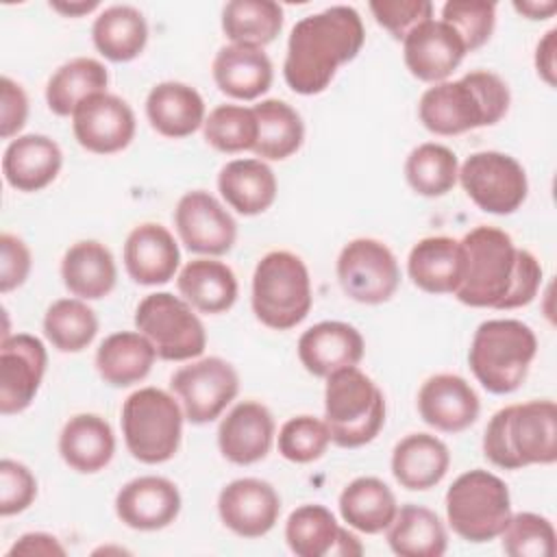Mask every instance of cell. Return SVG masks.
<instances>
[{
	"label": "cell",
	"instance_id": "6da1fadb",
	"mask_svg": "<svg viewBox=\"0 0 557 557\" xmlns=\"http://www.w3.org/2000/svg\"><path fill=\"white\" fill-rule=\"evenodd\" d=\"M463 276L455 298L476 309L527 307L540 285L542 265L533 252L518 248L509 233L476 226L461 239Z\"/></svg>",
	"mask_w": 557,
	"mask_h": 557
},
{
	"label": "cell",
	"instance_id": "7a4b0ae2",
	"mask_svg": "<svg viewBox=\"0 0 557 557\" xmlns=\"http://www.w3.org/2000/svg\"><path fill=\"white\" fill-rule=\"evenodd\" d=\"M366 41L357 9L329 7L294 24L283 63L285 83L300 96L322 94L339 65L352 61Z\"/></svg>",
	"mask_w": 557,
	"mask_h": 557
},
{
	"label": "cell",
	"instance_id": "3957f363",
	"mask_svg": "<svg viewBox=\"0 0 557 557\" xmlns=\"http://www.w3.org/2000/svg\"><path fill=\"white\" fill-rule=\"evenodd\" d=\"M509 102V87L498 74L472 70L457 81L429 87L418 102V117L426 131L450 137L494 126L507 115Z\"/></svg>",
	"mask_w": 557,
	"mask_h": 557
},
{
	"label": "cell",
	"instance_id": "277c9868",
	"mask_svg": "<svg viewBox=\"0 0 557 557\" xmlns=\"http://www.w3.org/2000/svg\"><path fill=\"white\" fill-rule=\"evenodd\" d=\"M483 453L503 470L555 463L557 405L553 400H529L498 409L485 426Z\"/></svg>",
	"mask_w": 557,
	"mask_h": 557
},
{
	"label": "cell",
	"instance_id": "5b68a950",
	"mask_svg": "<svg viewBox=\"0 0 557 557\" xmlns=\"http://www.w3.org/2000/svg\"><path fill=\"white\" fill-rule=\"evenodd\" d=\"M535 352L537 337L529 324L498 318L476 326L468 350V363L487 392L511 394L524 383Z\"/></svg>",
	"mask_w": 557,
	"mask_h": 557
},
{
	"label": "cell",
	"instance_id": "8992f818",
	"mask_svg": "<svg viewBox=\"0 0 557 557\" xmlns=\"http://www.w3.org/2000/svg\"><path fill=\"white\" fill-rule=\"evenodd\" d=\"M324 422L331 442L342 448L370 444L385 424V396L357 366L326 376Z\"/></svg>",
	"mask_w": 557,
	"mask_h": 557
},
{
	"label": "cell",
	"instance_id": "52a82bcc",
	"mask_svg": "<svg viewBox=\"0 0 557 557\" xmlns=\"http://www.w3.org/2000/svg\"><path fill=\"white\" fill-rule=\"evenodd\" d=\"M252 311L274 331L300 324L313 305L311 278L305 261L289 250L263 255L252 274Z\"/></svg>",
	"mask_w": 557,
	"mask_h": 557
},
{
	"label": "cell",
	"instance_id": "ba28073f",
	"mask_svg": "<svg viewBox=\"0 0 557 557\" xmlns=\"http://www.w3.org/2000/svg\"><path fill=\"white\" fill-rule=\"evenodd\" d=\"M183 407L159 387H141L122 405V435L128 453L148 466L170 461L183 437Z\"/></svg>",
	"mask_w": 557,
	"mask_h": 557
},
{
	"label": "cell",
	"instance_id": "9c48e42d",
	"mask_svg": "<svg viewBox=\"0 0 557 557\" xmlns=\"http://www.w3.org/2000/svg\"><path fill=\"white\" fill-rule=\"evenodd\" d=\"M511 518V498L505 481L474 468L459 474L446 492V520L466 542L496 540Z\"/></svg>",
	"mask_w": 557,
	"mask_h": 557
},
{
	"label": "cell",
	"instance_id": "30bf717a",
	"mask_svg": "<svg viewBox=\"0 0 557 557\" xmlns=\"http://www.w3.org/2000/svg\"><path fill=\"white\" fill-rule=\"evenodd\" d=\"M135 326L165 361L196 359L207 348V331L194 307L170 292L148 294L135 309Z\"/></svg>",
	"mask_w": 557,
	"mask_h": 557
},
{
	"label": "cell",
	"instance_id": "8fae6325",
	"mask_svg": "<svg viewBox=\"0 0 557 557\" xmlns=\"http://www.w3.org/2000/svg\"><path fill=\"white\" fill-rule=\"evenodd\" d=\"M457 181L481 211L494 215L518 211L529 194L524 168L498 150L472 152L461 163Z\"/></svg>",
	"mask_w": 557,
	"mask_h": 557
},
{
	"label": "cell",
	"instance_id": "7c38bea8",
	"mask_svg": "<svg viewBox=\"0 0 557 557\" xmlns=\"http://www.w3.org/2000/svg\"><path fill=\"white\" fill-rule=\"evenodd\" d=\"M337 281L344 294L361 305L387 302L400 283L394 252L379 239L357 237L337 257Z\"/></svg>",
	"mask_w": 557,
	"mask_h": 557
},
{
	"label": "cell",
	"instance_id": "4fadbf2b",
	"mask_svg": "<svg viewBox=\"0 0 557 557\" xmlns=\"http://www.w3.org/2000/svg\"><path fill=\"white\" fill-rule=\"evenodd\" d=\"M185 418L191 424H207L222 416L239 392L237 370L220 359L205 357L178 368L170 379Z\"/></svg>",
	"mask_w": 557,
	"mask_h": 557
},
{
	"label": "cell",
	"instance_id": "5bb4252c",
	"mask_svg": "<svg viewBox=\"0 0 557 557\" xmlns=\"http://www.w3.org/2000/svg\"><path fill=\"white\" fill-rule=\"evenodd\" d=\"M174 226L185 248L198 255H226L237 239V222L205 189L181 196L174 209Z\"/></svg>",
	"mask_w": 557,
	"mask_h": 557
},
{
	"label": "cell",
	"instance_id": "9a60e30c",
	"mask_svg": "<svg viewBox=\"0 0 557 557\" xmlns=\"http://www.w3.org/2000/svg\"><path fill=\"white\" fill-rule=\"evenodd\" d=\"M48 352L39 337L15 333L0 344V413L11 416L30 407L46 374Z\"/></svg>",
	"mask_w": 557,
	"mask_h": 557
},
{
	"label": "cell",
	"instance_id": "2e32d148",
	"mask_svg": "<svg viewBox=\"0 0 557 557\" xmlns=\"http://www.w3.org/2000/svg\"><path fill=\"white\" fill-rule=\"evenodd\" d=\"M135 113L126 100L115 94H94L72 115L76 141L94 154H113L124 150L135 137Z\"/></svg>",
	"mask_w": 557,
	"mask_h": 557
},
{
	"label": "cell",
	"instance_id": "e0dca14e",
	"mask_svg": "<svg viewBox=\"0 0 557 557\" xmlns=\"http://www.w3.org/2000/svg\"><path fill=\"white\" fill-rule=\"evenodd\" d=\"M218 513L235 535L255 540L274 529L281 516L278 492L261 479H235L218 496Z\"/></svg>",
	"mask_w": 557,
	"mask_h": 557
},
{
	"label": "cell",
	"instance_id": "ac0fdd59",
	"mask_svg": "<svg viewBox=\"0 0 557 557\" xmlns=\"http://www.w3.org/2000/svg\"><path fill=\"white\" fill-rule=\"evenodd\" d=\"M466 46L442 20H426L403 39V59L411 76L444 83L463 61Z\"/></svg>",
	"mask_w": 557,
	"mask_h": 557
},
{
	"label": "cell",
	"instance_id": "d6986e66",
	"mask_svg": "<svg viewBox=\"0 0 557 557\" xmlns=\"http://www.w3.org/2000/svg\"><path fill=\"white\" fill-rule=\"evenodd\" d=\"M115 513L128 529L159 531L178 518L181 492L165 476H137L120 487Z\"/></svg>",
	"mask_w": 557,
	"mask_h": 557
},
{
	"label": "cell",
	"instance_id": "ffe728a7",
	"mask_svg": "<svg viewBox=\"0 0 557 557\" xmlns=\"http://www.w3.org/2000/svg\"><path fill=\"white\" fill-rule=\"evenodd\" d=\"M285 540L298 557H350L363 553L359 540L339 527L324 505H300L294 509L285 522Z\"/></svg>",
	"mask_w": 557,
	"mask_h": 557
},
{
	"label": "cell",
	"instance_id": "44dd1931",
	"mask_svg": "<svg viewBox=\"0 0 557 557\" xmlns=\"http://www.w3.org/2000/svg\"><path fill=\"white\" fill-rule=\"evenodd\" d=\"M418 411L429 426L442 433H459L476 422L481 403L463 376L442 372L422 383Z\"/></svg>",
	"mask_w": 557,
	"mask_h": 557
},
{
	"label": "cell",
	"instance_id": "7402d4cb",
	"mask_svg": "<svg viewBox=\"0 0 557 557\" xmlns=\"http://www.w3.org/2000/svg\"><path fill=\"white\" fill-rule=\"evenodd\" d=\"M274 429V418L265 405L242 400L222 418L218 426V448L231 463H257L270 453Z\"/></svg>",
	"mask_w": 557,
	"mask_h": 557
},
{
	"label": "cell",
	"instance_id": "603a6c76",
	"mask_svg": "<svg viewBox=\"0 0 557 557\" xmlns=\"http://www.w3.org/2000/svg\"><path fill=\"white\" fill-rule=\"evenodd\" d=\"M361 333L339 320H324L309 326L298 339V359L313 376H329L342 368L357 366L363 359Z\"/></svg>",
	"mask_w": 557,
	"mask_h": 557
},
{
	"label": "cell",
	"instance_id": "cb8c5ba5",
	"mask_svg": "<svg viewBox=\"0 0 557 557\" xmlns=\"http://www.w3.org/2000/svg\"><path fill=\"white\" fill-rule=\"evenodd\" d=\"M181 265V250L174 235L157 224L135 226L124 242V268L139 285H163L174 278Z\"/></svg>",
	"mask_w": 557,
	"mask_h": 557
},
{
	"label": "cell",
	"instance_id": "d4e9b609",
	"mask_svg": "<svg viewBox=\"0 0 557 557\" xmlns=\"http://www.w3.org/2000/svg\"><path fill=\"white\" fill-rule=\"evenodd\" d=\"M63 165V152L48 135H17L2 154V174L17 191H39L48 187Z\"/></svg>",
	"mask_w": 557,
	"mask_h": 557
},
{
	"label": "cell",
	"instance_id": "484cf974",
	"mask_svg": "<svg viewBox=\"0 0 557 557\" xmlns=\"http://www.w3.org/2000/svg\"><path fill=\"white\" fill-rule=\"evenodd\" d=\"M211 72L218 89L237 100H255L263 96L274 78L272 61L263 48L242 44L220 48Z\"/></svg>",
	"mask_w": 557,
	"mask_h": 557
},
{
	"label": "cell",
	"instance_id": "4316f807",
	"mask_svg": "<svg viewBox=\"0 0 557 557\" xmlns=\"http://www.w3.org/2000/svg\"><path fill=\"white\" fill-rule=\"evenodd\" d=\"M146 115L159 135L183 139L205 124V100L191 85L163 81L148 91Z\"/></svg>",
	"mask_w": 557,
	"mask_h": 557
},
{
	"label": "cell",
	"instance_id": "83f0119b",
	"mask_svg": "<svg viewBox=\"0 0 557 557\" xmlns=\"http://www.w3.org/2000/svg\"><path fill=\"white\" fill-rule=\"evenodd\" d=\"M407 272L426 294H455L463 276L461 242L446 235L420 239L409 252Z\"/></svg>",
	"mask_w": 557,
	"mask_h": 557
},
{
	"label": "cell",
	"instance_id": "f1b7e54d",
	"mask_svg": "<svg viewBox=\"0 0 557 557\" xmlns=\"http://www.w3.org/2000/svg\"><path fill=\"white\" fill-rule=\"evenodd\" d=\"M61 278L72 296L81 300H100L115 287V259L111 250L96 239L76 242L63 255Z\"/></svg>",
	"mask_w": 557,
	"mask_h": 557
},
{
	"label": "cell",
	"instance_id": "f546056e",
	"mask_svg": "<svg viewBox=\"0 0 557 557\" xmlns=\"http://www.w3.org/2000/svg\"><path fill=\"white\" fill-rule=\"evenodd\" d=\"M448 446L431 433H409L392 450V474L400 487L422 492L435 487L448 472Z\"/></svg>",
	"mask_w": 557,
	"mask_h": 557
},
{
	"label": "cell",
	"instance_id": "4dcf8cb0",
	"mask_svg": "<svg viewBox=\"0 0 557 557\" xmlns=\"http://www.w3.org/2000/svg\"><path fill=\"white\" fill-rule=\"evenodd\" d=\"M61 459L81 474H94L109 466L115 453L111 424L96 413L72 416L59 435Z\"/></svg>",
	"mask_w": 557,
	"mask_h": 557
},
{
	"label": "cell",
	"instance_id": "1f68e13d",
	"mask_svg": "<svg viewBox=\"0 0 557 557\" xmlns=\"http://www.w3.org/2000/svg\"><path fill=\"white\" fill-rule=\"evenodd\" d=\"M220 196L242 215H259L276 200V176L261 159H233L218 174Z\"/></svg>",
	"mask_w": 557,
	"mask_h": 557
},
{
	"label": "cell",
	"instance_id": "d6a6232c",
	"mask_svg": "<svg viewBox=\"0 0 557 557\" xmlns=\"http://www.w3.org/2000/svg\"><path fill=\"white\" fill-rule=\"evenodd\" d=\"M154 359L157 350L146 335L139 331H120L104 337L98 346L96 370L104 383L128 387L150 374Z\"/></svg>",
	"mask_w": 557,
	"mask_h": 557
},
{
	"label": "cell",
	"instance_id": "836d02e7",
	"mask_svg": "<svg viewBox=\"0 0 557 557\" xmlns=\"http://www.w3.org/2000/svg\"><path fill=\"white\" fill-rule=\"evenodd\" d=\"M178 294L202 313H224L237 300L235 272L215 259H194L183 265L176 278Z\"/></svg>",
	"mask_w": 557,
	"mask_h": 557
},
{
	"label": "cell",
	"instance_id": "e575fe53",
	"mask_svg": "<svg viewBox=\"0 0 557 557\" xmlns=\"http://www.w3.org/2000/svg\"><path fill=\"white\" fill-rule=\"evenodd\" d=\"M387 544L400 557H442L448 546L440 516L422 505H403L389 522Z\"/></svg>",
	"mask_w": 557,
	"mask_h": 557
},
{
	"label": "cell",
	"instance_id": "d590c367",
	"mask_svg": "<svg viewBox=\"0 0 557 557\" xmlns=\"http://www.w3.org/2000/svg\"><path fill=\"white\" fill-rule=\"evenodd\" d=\"M91 39L104 59L126 63L144 52L148 24L139 9L131 4H113L94 20Z\"/></svg>",
	"mask_w": 557,
	"mask_h": 557
},
{
	"label": "cell",
	"instance_id": "8d00e7d4",
	"mask_svg": "<svg viewBox=\"0 0 557 557\" xmlns=\"http://www.w3.org/2000/svg\"><path fill=\"white\" fill-rule=\"evenodd\" d=\"M396 509L398 503L394 492L376 476H359L339 494V513L344 522L368 535L385 531L394 520Z\"/></svg>",
	"mask_w": 557,
	"mask_h": 557
},
{
	"label": "cell",
	"instance_id": "74e56055",
	"mask_svg": "<svg viewBox=\"0 0 557 557\" xmlns=\"http://www.w3.org/2000/svg\"><path fill=\"white\" fill-rule=\"evenodd\" d=\"M109 72L91 57H76L63 63L46 85V102L54 115H74V111L94 94L107 91Z\"/></svg>",
	"mask_w": 557,
	"mask_h": 557
},
{
	"label": "cell",
	"instance_id": "f35d334b",
	"mask_svg": "<svg viewBox=\"0 0 557 557\" xmlns=\"http://www.w3.org/2000/svg\"><path fill=\"white\" fill-rule=\"evenodd\" d=\"M257 117V144L252 152L268 161H283L298 152L305 139V124L300 113L278 98L261 100L252 107Z\"/></svg>",
	"mask_w": 557,
	"mask_h": 557
},
{
	"label": "cell",
	"instance_id": "ab89813d",
	"mask_svg": "<svg viewBox=\"0 0 557 557\" xmlns=\"http://www.w3.org/2000/svg\"><path fill=\"white\" fill-rule=\"evenodd\" d=\"M283 28V9L274 0H231L222 9V30L231 44L263 48Z\"/></svg>",
	"mask_w": 557,
	"mask_h": 557
},
{
	"label": "cell",
	"instance_id": "60d3db41",
	"mask_svg": "<svg viewBox=\"0 0 557 557\" xmlns=\"http://www.w3.org/2000/svg\"><path fill=\"white\" fill-rule=\"evenodd\" d=\"M405 178L416 194L440 198L448 194L459 178L457 154L448 146L435 141L420 144L405 161Z\"/></svg>",
	"mask_w": 557,
	"mask_h": 557
},
{
	"label": "cell",
	"instance_id": "b9f144b4",
	"mask_svg": "<svg viewBox=\"0 0 557 557\" xmlns=\"http://www.w3.org/2000/svg\"><path fill=\"white\" fill-rule=\"evenodd\" d=\"M98 333L94 309L81 298H59L44 315V335L61 352L85 350Z\"/></svg>",
	"mask_w": 557,
	"mask_h": 557
},
{
	"label": "cell",
	"instance_id": "7bdbcfd3",
	"mask_svg": "<svg viewBox=\"0 0 557 557\" xmlns=\"http://www.w3.org/2000/svg\"><path fill=\"white\" fill-rule=\"evenodd\" d=\"M205 139L220 152H244L257 144V117L255 111L242 104L215 107L202 124Z\"/></svg>",
	"mask_w": 557,
	"mask_h": 557
},
{
	"label": "cell",
	"instance_id": "ee69618b",
	"mask_svg": "<svg viewBox=\"0 0 557 557\" xmlns=\"http://www.w3.org/2000/svg\"><path fill=\"white\" fill-rule=\"evenodd\" d=\"M498 537L503 540V550L511 557H553L555 553L553 522L533 511L511 513Z\"/></svg>",
	"mask_w": 557,
	"mask_h": 557
},
{
	"label": "cell",
	"instance_id": "f6af8a7d",
	"mask_svg": "<svg viewBox=\"0 0 557 557\" xmlns=\"http://www.w3.org/2000/svg\"><path fill=\"white\" fill-rule=\"evenodd\" d=\"M442 22L457 33L466 52H472L492 37L496 4L485 0H450L442 7Z\"/></svg>",
	"mask_w": 557,
	"mask_h": 557
},
{
	"label": "cell",
	"instance_id": "bcb514c9",
	"mask_svg": "<svg viewBox=\"0 0 557 557\" xmlns=\"http://www.w3.org/2000/svg\"><path fill=\"white\" fill-rule=\"evenodd\" d=\"M331 444L324 420L313 416L289 418L278 431V453L294 463H311L320 459Z\"/></svg>",
	"mask_w": 557,
	"mask_h": 557
},
{
	"label": "cell",
	"instance_id": "7dc6e473",
	"mask_svg": "<svg viewBox=\"0 0 557 557\" xmlns=\"http://www.w3.org/2000/svg\"><path fill=\"white\" fill-rule=\"evenodd\" d=\"M370 11L379 26H383L394 39H405L416 26L433 20V4L429 0H381L370 2Z\"/></svg>",
	"mask_w": 557,
	"mask_h": 557
},
{
	"label": "cell",
	"instance_id": "c3c4849f",
	"mask_svg": "<svg viewBox=\"0 0 557 557\" xmlns=\"http://www.w3.org/2000/svg\"><path fill=\"white\" fill-rule=\"evenodd\" d=\"M37 496V479L33 472L13 459L0 461V516L22 513Z\"/></svg>",
	"mask_w": 557,
	"mask_h": 557
},
{
	"label": "cell",
	"instance_id": "681fc988",
	"mask_svg": "<svg viewBox=\"0 0 557 557\" xmlns=\"http://www.w3.org/2000/svg\"><path fill=\"white\" fill-rule=\"evenodd\" d=\"M30 250L28 246L11 233L0 235V292L9 294L11 289L24 285L30 274Z\"/></svg>",
	"mask_w": 557,
	"mask_h": 557
},
{
	"label": "cell",
	"instance_id": "f907efd6",
	"mask_svg": "<svg viewBox=\"0 0 557 557\" xmlns=\"http://www.w3.org/2000/svg\"><path fill=\"white\" fill-rule=\"evenodd\" d=\"M28 117V98L22 85L9 76L0 78V137L11 139L17 135Z\"/></svg>",
	"mask_w": 557,
	"mask_h": 557
},
{
	"label": "cell",
	"instance_id": "816d5d0a",
	"mask_svg": "<svg viewBox=\"0 0 557 557\" xmlns=\"http://www.w3.org/2000/svg\"><path fill=\"white\" fill-rule=\"evenodd\" d=\"M9 557L15 555H44V557H63L65 548L59 540L50 533H24L7 553Z\"/></svg>",
	"mask_w": 557,
	"mask_h": 557
},
{
	"label": "cell",
	"instance_id": "f5cc1de1",
	"mask_svg": "<svg viewBox=\"0 0 557 557\" xmlns=\"http://www.w3.org/2000/svg\"><path fill=\"white\" fill-rule=\"evenodd\" d=\"M555 52H557V28H550L537 44L535 48V70L542 76V81L548 87H555L557 83V63H555Z\"/></svg>",
	"mask_w": 557,
	"mask_h": 557
},
{
	"label": "cell",
	"instance_id": "db71d44e",
	"mask_svg": "<svg viewBox=\"0 0 557 557\" xmlns=\"http://www.w3.org/2000/svg\"><path fill=\"white\" fill-rule=\"evenodd\" d=\"M513 9L522 13L529 20H546L557 11L555 0H524V2H513Z\"/></svg>",
	"mask_w": 557,
	"mask_h": 557
},
{
	"label": "cell",
	"instance_id": "11a10c76",
	"mask_svg": "<svg viewBox=\"0 0 557 557\" xmlns=\"http://www.w3.org/2000/svg\"><path fill=\"white\" fill-rule=\"evenodd\" d=\"M98 0H78V2H50V7L63 15H70V17H81L94 9H98Z\"/></svg>",
	"mask_w": 557,
	"mask_h": 557
}]
</instances>
